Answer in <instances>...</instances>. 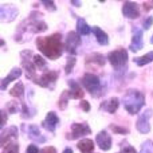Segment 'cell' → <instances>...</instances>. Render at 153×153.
I'll use <instances>...</instances> for the list:
<instances>
[{
  "label": "cell",
  "instance_id": "1",
  "mask_svg": "<svg viewBox=\"0 0 153 153\" xmlns=\"http://www.w3.org/2000/svg\"><path fill=\"white\" fill-rule=\"evenodd\" d=\"M61 38H62L61 34H54L51 36H46V38H38L36 46L42 51V54H45L47 58L56 59L63 53V46H62Z\"/></svg>",
  "mask_w": 153,
  "mask_h": 153
},
{
  "label": "cell",
  "instance_id": "2",
  "mask_svg": "<svg viewBox=\"0 0 153 153\" xmlns=\"http://www.w3.org/2000/svg\"><path fill=\"white\" fill-rule=\"evenodd\" d=\"M145 103V97L138 90H128L124 95V106L130 114H136Z\"/></svg>",
  "mask_w": 153,
  "mask_h": 153
},
{
  "label": "cell",
  "instance_id": "3",
  "mask_svg": "<svg viewBox=\"0 0 153 153\" xmlns=\"http://www.w3.org/2000/svg\"><path fill=\"white\" fill-rule=\"evenodd\" d=\"M108 59H109V62L111 63V66L116 67V69L118 70V69H121L122 66L126 65L128 53H126V50H124V48H120V50H116V51L109 53L108 54Z\"/></svg>",
  "mask_w": 153,
  "mask_h": 153
},
{
  "label": "cell",
  "instance_id": "4",
  "mask_svg": "<svg viewBox=\"0 0 153 153\" xmlns=\"http://www.w3.org/2000/svg\"><path fill=\"white\" fill-rule=\"evenodd\" d=\"M82 85L87 89V91H90V94H94V95H97L95 91H98V90L101 89L100 78L94 74H90V73L83 75V78H82Z\"/></svg>",
  "mask_w": 153,
  "mask_h": 153
},
{
  "label": "cell",
  "instance_id": "5",
  "mask_svg": "<svg viewBox=\"0 0 153 153\" xmlns=\"http://www.w3.org/2000/svg\"><path fill=\"white\" fill-rule=\"evenodd\" d=\"M56 78H58V73L56 71H46L43 73L42 76H40L39 79H38L36 83L39 85V86L42 87H50V89H53L54 87V83H55Z\"/></svg>",
  "mask_w": 153,
  "mask_h": 153
},
{
  "label": "cell",
  "instance_id": "6",
  "mask_svg": "<svg viewBox=\"0 0 153 153\" xmlns=\"http://www.w3.org/2000/svg\"><path fill=\"white\" fill-rule=\"evenodd\" d=\"M151 114H152V110L148 109V110H146L145 113L141 114L137 120V125H136V128H137V130L140 133H143V134L149 133V130H151V125H149V117H151Z\"/></svg>",
  "mask_w": 153,
  "mask_h": 153
},
{
  "label": "cell",
  "instance_id": "7",
  "mask_svg": "<svg viewBox=\"0 0 153 153\" xmlns=\"http://www.w3.org/2000/svg\"><path fill=\"white\" fill-rule=\"evenodd\" d=\"M81 43V38H79V34L76 32H69L66 38V50L69 51V54H71V56L75 55L76 53V47Z\"/></svg>",
  "mask_w": 153,
  "mask_h": 153
},
{
  "label": "cell",
  "instance_id": "8",
  "mask_svg": "<svg viewBox=\"0 0 153 153\" xmlns=\"http://www.w3.org/2000/svg\"><path fill=\"white\" fill-rule=\"evenodd\" d=\"M90 133H91V129L89 128L87 124H73L71 125V136H67V138L75 140V138L90 134Z\"/></svg>",
  "mask_w": 153,
  "mask_h": 153
},
{
  "label": "cell",
  "instance_id": "9",
  "mask_svg": "<svg viewBox=\"0 0 153 153\" xmlns=\"http://www.w3.org/2000/svg\"><path fill=\"white\" fill-rule=\"evenodd\" d=\"M122 13L124 16L129 19H136L140 16V11H138V5L133 1H125L122 5Z\"/></svg>",
  "mask_w": 153,
  "mask_h": 153
},
{
  "label": "cell",
  "instance_id": "10",
  "mask_svg": "<svg viewBox=\"0 0 153 153\" xmlns=\"http://www.w3.org/2000/svg\"><path fill=\"white\" fill-rule=\"evenodd\" d=\"M95 141H97L98 146H100L102 151H109L111 146V137L106 133V130H102L97 134L95 137Z\"/></svg>",
  "mask_w": 153,
  "mask_h": 153
},
{
  "label": "cell",
  "instance_id": "11",
  "mask_svg": "<svg viewBox=\"0 0 153 153\" xmlns=\"http://www.w3.org/2000/svg\"><path fill=\"white\" fill-rule=\"evenodd\" d=\"M42 124H43V128L47 129L48 132H54L56 125L59 124V118L56 117V114L54 111H50V113H47V117H46V120Z\"/></svg>",
  "mask_w": 153,
  "mask_h": 153
},
{
  "label": "cell",
  "instance_id": "12",
  "mask_svg": "<svg viewBox=\"0 0 153 153\" xmlns=\"http://www.w3.org/2000/svg\"><path fill=\"white\" fill-rule=\"evenodd\" d=\"M130 50L132 51H138L143 48V31L138 28L133 30V39L130 43Z\"/></svg>",
  "mask_w": 153,
  "mask_h": 153
},
{
  "label": "cell",
  "instance_id": "13",
  "mask_svg": "<svg viewBox=\"0 0 153 153\" xmlns=\"http://www.w3.org/2000/svg\"><path fill=\"white\" fill-rule=\"evenodd\" d=\"M22 65H23L24 69H27V70H26L27 78L34 79V82L36 83V82H38V78L35 76V65H32L31 61H30V59H26V58H23V61H22Z\"/></svg>",
  "mask_w": 153,
  "mask_h": 153
},
{
  "label": "cell",
  "instance_id": "14",
  "mask_svg": "<svg viewBox=\"0 0 153 153\" xmlns=\"http://www.w3.org/2000/svg\"><path fill=\"white\" fill-rule=\"evenodd\" d=\"M67 83H69V86H70V91H69L70 98H82L83 97V91H82L81 86H79L75 81L71 79V81H69Z\"/></svg>",
  "mask_w": 153,
  "mask_h": 153
},
{
  "label": "cell",
  "instance_id": "15",
  "mask_svg": "<svg viewBox=\"0 0 153 153\" xmlns=\"http://www.w3.org/2000/svg\"><path fill=\"white\" fill-rule=\"evenodd\" d=\"M78 149L82 153H93L94 151V143L90 138H85V140H81L78 143Z\"/></svg>",
  "mask_w": 153,
  "mask_h": 153
},
{
  "label": "cell",
  "instance_id": "16",
  "mask_svg": "<svg viewBox=\"0 0 153 153\" xmlns=\"http://www.w3.org/2000/svg\"><path fill=\"white\" fill-rule=\"evenodd\" d=\"M22 74V70L20 69H12V71L7 76H5L4 79L1 81V90H5V87L8 86V83H10L11 81H13V79L19 78Z\"/></svg>",
  "mask_w": 153,
  "mask_h": 153
},
{
  "label": "cell",
  "instance_id": "17",
  "mask_svg": "<svg viewBox=\"0 0 153 153\" xmlns=\"http://www.w3.org/2000/svg\"><path fill=\"white\" fill-rule=\"evenodd\" d=\"M91 31L94 32L95 38H97V42L100 43V45L106 46V45L109 43V38H108V35H106V32H103L101 28H98V27H93Z\"/></svg>",
  "mask_w": 153,
  "mask_h": 153
},
{
  "label": "cell",
  "instance_id": "18",
  "mask_svg": "<svg viewBox=\"0 0 153 153\" xmlns=\"http://www.w3.org/2000/svg\"><path fill=\"white\" fill-rule=\"evenodd\" d=\"M11 137L12 138L18 137V129H16V126H11L1 132V145H4V141H8Z\"/></svg>",
  "mask_w": 153,
  "mask_h": 153
},
{
  "label": "cell",
  "instance_id": "19",
  "mask_svg": "<svg viewBox=\"0 0 153 153\" xmlns=\"http://www.w3.org/2000/svg\"><path fill=\"white\" fill-rule=\"evenodd\" d=\"M76 31H78L79 35H89L91 32V28L87 26L83 19H78V22H76Z\"/></svg>",
  "mask_w": 153,
  "mask_h": 153
},
{
  "label": "cell",
  "instance_id": "20",
  "mask_svg": "<svg viewBox=\"0 0 153 153\" xmlns=\"http://www.w3.org/2000/svg\"><path fill=\"white\" fill-rule=\"evenodd\" d=\"M134 62H136V65H137V66H145V65L151 63V62H153V51L148 53L146 55H144V56L136 58Z\"/></svg>",
  "mask_w": 153,
  "mask_h": 153
},
{
  "label": "cell",
  "instance_id": "21",
  "mask_svg": "<svg viewBox=\"0 0 153 153\" xmlns=\"http://www.w3.org/2000/svg\"><path fill=\"white\" fill-rule=\"evenodd\" d=\"M28 132H30V137L34 138V140H39L40 143H45V137H40V130L36 125H31L28 128Z\"/></svg>",
  "mask_w": 153,
  "mask_h": 153
},
{
  "label": "cell",
  "instance_id": "22",
  "mask_svg": "<svg viewBox=\"0 0 153 153\" xmlns=\"http://www.w3.org/2000/svg\"><path fill=\"white\" fill-rule=\"evenodd\" d=\"M90 61L97 63L98 66H103V65H105V58H103V55H101V54H91V55L86 56V63H89Z\"/></svg>",
  "mask_w": 153,
  "mask_h": 153
},
{
  "label": "cell",
  "instance_id": "23",
  "mask_svg": "<svg viewBox=\"0 0 153 153\" xmlns=\"http://www.w3.org/2000/svg\"><path fill=\"white\" fill-rule=\"evenodd\" d=\"M118 105H120V102H118V98H111L110 101H109L108 103H106L103 108L106 109V110L109 111V113H116V110H117V108H118Z\"/></svg>",
  "mask_w": 153,
  "mask_h": 153
},
{
  "label": "cell",
  "instance_id": "24",
  "mask_svg": "<svg viewBox=\"0 0 153 153\" xmlns=\"http://www.w3.org/2000/svg\"><path fill=\"white\" fill-rule=\"evenodd\" d=\"M23 91H24V87H23V83L22 82H18V83L15 85V86L11 89L10 94L12 95V97H19L20 98L22 95H23Z\"/></svg>",
  "mask_w": 153,
  "mask_h": 153
},
{
  "label": "cell",
  "instance_id": "25",
  "mask_svg": "<svg viewBox=\"0 0 153 153\" xmlns=\"http://www.w3.org/2000/svg\"><path fill=\"white\" fill-rule=\"evenodd\" d=\"M3 153H19V145L15 143H10L4 146Z\"/></svg>",
  "mask_w": 153,
  "mask_h": 153
},
{
  "label": "cell",
  "instance_id": "26",
  "mask_svg": "<svg viewBox=\"0 0 153 153\" xmlns=\"http://www.w3.org/2000/svg\"><path fill=\"white\" fill-rule=\"evenodd\" d=\"M70 98V95H69V91H63L62 93V97L59 98V102H58V106H59V109H66V105H67V100Z\"/></svg>",
  "mask_w": 153,
  "mask_h": 153
},
{
  "label": "cell",
  "instance_id": "27",
  "mask_svg": "<svg viewBox=\"0 0 153 153\" xmlns=\"http://www.w3.org/2000/svg\"><path fill=\"white\" fill-rule=\"evenodd\" d=\"M140 153H153V143L151 140H146L145 143L143 144Z\"/></svg>",
  "mask_w": 153,
  "mask_h": 153
},
{
  "label": "cell",
  "instance_id": "28",
  "mask_svg": "<svg viewBox=\"0 0 153 153\" xmlns=\"http://www.w3.org/2000/svg\"><path fill=\"white\" fill-rule=\"evenodd\" d=\"M34 65L38 69H45L46 67V61L39 55H34Z\"/></svg>",
  "mask_w": 153,
  "mask_h": 153
},
{
  "label": "cell",
  "instance_id": "29",
  "mask_svg": "<svg viewBox=\"0 0 153 153\" xmlns=\"http://www.w3.org/2000/svg\"><path fill=\"white\" fill-rule=\"evenodd\" d=\"M75 65V58L74 56H70L67 58V63H66V74H69V73L73 71V67H74Z\"/></svg>",
  "mask_w": 153,
  "mask_h": 153
},
{
  "label": "cell",
  "instance_id": "30",
  "mask_svg": "<svg viewBox=\"0 0 153 153\" xmlns=\"http://www.w3.org/2000/svg\"><path fill=\"white\" fill-rule=\"evenodd\" d=\"M18 109H19L18 102H15V101H10V102H8L7 110L10 111V113H16V111H18Z\"/></svg>",
  "mask_w": 153,
  "mask_h": 153
},
{
  "label": "cell",
  "instance_id": "31",
  "mask_svg": "<svg viewBox=\"0 0 153 153\" xmlns=\"http://www.w3.org/2000/svg\"><path fill=\"white\" fill-rule=\"evenodd\" d=\"M110 129L113 130L114 133H121V134H124V133H128V129H124V128H118V126H116V125H110Z\"/></svg>",
  "mask_w": 153,
  "mask_h": 153
},
{
  "label": "cell",
  "instance_id": "32",
  "mask_svg": "<svg viewBox=\"0 0 153 153\" xmlns=\"http://www.w3.org/2000/svg\"><path fill=\"white\" fill-rule=\"evenodd\" d=\"M153 24V16H149L146 20H144V30H149Z\"/></svg>",
  "mask_w": 153,
  "mask_h": 153
},
{
  "label": "cell",
  "instance_id": "33",
  "mask_svg": "<svg viewBox=\"0 0 153 153\" xmlns=\"http://www.w3.org/2000/svg\"><path fill=\"white\" fill-rule=\"evenodd\" d=\"M118 153H136V151H134V148H133V146L126 145V146H124V148H122Z\"/></svg>",
  "mask_w": 153,
  "mask_h": 153
},
{
  "label": "cell",
  "instance_id": "34",
  "mask_svg": "<svg viewBox=\"0 0 153 153\" xmlns=\"http://www.w3.org/2000/svg\"><path fill=\"white\" fill-rule=\"evenodd\" d=\"M42 3L46 5V8H47V10H50V11H55L56 10V7L54 5L53 1H46V0H45V1H42Z\"/></svg>",
  "mask_w": 153,
  "mask_h": 153
},
{
  "label": "cell",
  "instance_id": "35",
  "mask_svg": "<svg viewBox=\"0 0 153 153\" xmlns=\"http://www.w3.org/2000/svg\"><path fill=\"white\" fill-rule=\"evenodd\" d=\"M27 153H40V151L38 149V146H35V145H30L28 148H27Z\"/></svg>",
  "mask_w": 153,
  "mask_h": 153
},
{
  "label": "cell",
  "instance_id": "36",
  "mask_svg": "<svg viewBox=\"0 0 153 153\" xmlns=\"http://www.w3.org/2000/svg\"><path fill=\"white\" fill-rule=\"evenodd\" d=\"M40 153H56V151H55V148H54V146H46V148L43 149Z\"/></svg>",
  "mask_w": 153,
  "mask_h": 153
},
{
  "label": "cell",
  "instance_id": "37",
  "mask_svg": "<svg viewBox=\"0 0 153 153\" xmlns=\"http://www.w3.org/2000/svg\"><path fill=\"white\" fill-rule=\"evenodd\" d=\"M81 106H82V109H83L85 111H89L90 110V105H89V102H87V101H82Z\"/></svg>",
  "mask_w": 153,
  "mask_h": 153
},
{
  "label": "cell",
  "instance_id": "38",
  "mask_svg": "<svg viewBox=\"0 0 153 153\" xmlns=\"http://www.w3.org/2000/svg\"><path fill=\"white\" fill-rule=\"evenodd\" d=\"M5 122H7V116H5V111L1 110V124H0V125H1V128L4 126Z\"/></svg>",
  "mask_w": 153,
  "mask_h": 153
},
{
  "label": "cell",
  "instance_id": "39",
  "mask_svg": "<svg viewBox=\"0 0 153 153\" xmlns=\"http://www.w3.org/2000/svg\"><path fill=\"white\" fill-rule=\"evenodd\" d=\"M144 8H145V11H148V10H151V8H153V1L144 3Z\"/></svg>",
  "mask_w": 153,
  "mask_h": 153
},
{
  "label": "cell",
  "instance_id": "40",
  "mask_svg": "<svg viewBox=\"0 0 153 153\" xmlns=\"http://www.w3.org/2000/svg\"><path fill=\"white\" fill-rule=\"evenodd\" d=\"M63 153H73V149H71V148H66V149L63 151Z\"/></svg>",
  "mask_w": 153,
  "mask_h": 153
},
{
  "label": "cell",
  "instance_id": "41",
  "mask_svg": "<svg viewBox=\"0 0 153 153\" xmlns=\"http://www.w3.org/2000/svg\"><path fill=\"white\" fill-rule=\"evenodd\" d=\"M73 3V4H75V7H79V5H81V3H79V1H71Z\"/></svg>",
  "mask_w": 153,
  "mask_h": 153
}]
</instances>
